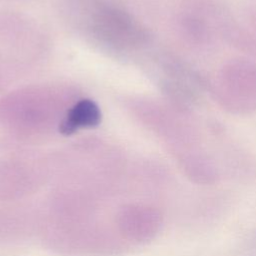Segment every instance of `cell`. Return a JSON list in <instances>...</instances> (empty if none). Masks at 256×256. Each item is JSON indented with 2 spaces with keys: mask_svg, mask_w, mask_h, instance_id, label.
Returning <instances> with one entry per match:
<instances>
[{
  "mask_svg": "<svg viewBox=\"0 0 256 256\" xmlns=\"http://www.w3.org/2000/svg\"><path fill=\"white\" fill-rule=\"evenodd\" d=\"M101 113L95 102L83 99L76 103L62 120L59 130L62 134L70 135L80 128L94 127L99 124Z\"/></svg>",
  "mask_w": 256,
  "mask_h": 256,
  "instance_id": "cell-1",
  "label": "cell"
}]
</instances>
